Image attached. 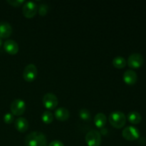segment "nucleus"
Here are the masks:
<instances>
[{
  "label": "nucleus",
  "instance_id": "nucleus-3",
  "mask_svg": "<svg viewBox=\"0 0 146 146\" xmlns=\"http://www.w3.org/2000/svg\"><path fill=\"white\" fill-rule=\"evenodd\" d=\"M26 108H27L26 103L24 102V101L19 98L14 100L10 105L11 113L14 115L17 116L23 115L26 111Z\"/></svg>",
  "mask_w": 146,
  "mask_h": 146
},
{
  "label": "nucleus",
  "instance_id": "nucleus-20",
  "mask_svg": "<svg viewBox=\"0 0 146 146\" xmlns=\"http://www.w3.org/2000/svg\"><path fill=\"white\" fill-rule=\"evenodd\" d=\"M48 7L46 4H41L38 5V14L41 17H44V16L46 15L47 12H48Z\"/></svg>",
  "mask_w": 146,
  "mask_h": 146
},
{
  "label": "nucleus",
  "instance_id": "nucleus-24",
  "mask_svg": "<svg viewBox=\"0 0 146 146\" xmlns=\"http://www.w3.org/2000/svg\"><path fill=\"white\" fill-rule=\"evenodd\" d=\"M2 45H3V41L2 40H1V38H0V48H1V47L2 46Z\"/></svg>",
  "mask_w": 146,
  "mask_h": 146
},
{
  "label": "nucleus",
  "instance_id": "nucleus-19",
  "mask_svg": "<svg viewBox=\"0 0 146 146\" xmlns=\"http://www.w3.org/2000/svg\"><path fill=\"white\" fill-rule=\"evenodd\" d=\"M78 115L80 118L84 121H89L91 120V113L86 108H81L78 111Z\"/></svg>",
  "mask_w": 146,
  "mask_h": 146
},
{
  "label": "nucleus",
  "instance_id": "nucleus-14",
  "mask_svg": "<svg viewBox=\"0 0 146 146\" xmlns=\"http://www.w3.org/2000/svg\"><path fill=\"white\" fill-rule=\"evenodd\" d=\"M15 128L20 133H25L29 128V122L25 118L19 117L14 122Z\"/></svg>",
  "mask_w": 146,
  "mask_h": 146
},
{
  "label": "nucleus",
  "instance_id": "nucleus-9",
  "mask_svg": "<svg viewBox=\"0 0 146 146\" xmlns=\"http://www.w3.org/2000/svg\"><path fill=\"white\" fill-rule=\"evenodd\" d=\"M140 131L134 126H127L123 130L122 136L124 139L128 141H134L140 138Z\"/></svg>",
  "mask_w": 146,
  "mask_h": 146
},
{
  "label": "nucleus",
  "instance_id": "nucleus-16",
  "mask_svg": "<svg viewBox=\"0 0 146 146\" xmlns=\"http://www.w3.org/2000/svg\"><path fill=\"white\" fill-rule=\"evenodd\" d=\"M127 119L131 123L137 125L142 121V115L137 111H131V112L128 113V115H127Z\"/></svg>",
  "mask_w": 146,
  "mask_h": 146
},
{
  "label": "nucleus",
  "instance_id": "nucleus-2",
  "mask_svg": "<svg viewBox=\"0 0 146 146\" xmlns=\"http://www.w3.org/2000/svg\"><path fill=\"white\" fill-rule=\"evenodd\" d=\"M108 121L113 127L120 129L123 128L126 123V116L121 111H113L109 115Z\"/></svg>",
  "mask_w": 146,
  "mask_h": 146
},
{
  "label": "nucleus",
  "instance_id": "nucleus-22",
  "mask_svg": "<svg viewBox=\"0 0 146 146\" xmlns=\"http://www.w3.org/2000/svg\"><path fill=\"white\" fill-rule=\"evenodd\" d=\"M7 2L12 7H18L25 3V1L24 0H7Z\"/></svg>",
  "mask_w": 146,
  "mask_h": 146
},
{
  "label": "nucleus",
  "instance_id": "nucleus-4",
  "mask_svg": "<svg viewBox=\"0 0 146 146\" xmlns=\"http://www.w3.org/2000/svg\"><path fill=\"white\" fill-rule=\"evenodd\" d=\"M38 12V5L32 1H26L22 7V13L26 18L31 19Z\"/></svg>",
  "mask_w": 146,
  "mask_h": 146
},
{
  "label": "nucleus",
  "instance_id": "nucleus-10",
  "mask_svg": "<svg viewBox=\"0 0 146 146\" xmlns=\"http://www.w3.org/2000/svg\"><path fill=\"white\" fill-rule=\"evenodd\" d=\"M123 79L127 85L133 86L138 81V75L135 71L132 69H128L124 72Z\"/></svg>",
  "mask_w": 146,
  "mask_h": 146
},
{
  "label": "nucleus",
  "instance_id": "nucleus-8",
  "mask_svg": "<svg viewBox=\"0 0 146 146\" xmlns=\"http://www.w3.org/2000/svg\"><path fill=\"white\" fill-rule=\"evenodd\" d=\"M43 105L46 109L54 110L58 106V100L56 96L52 93H47L43 96Z\"/></svg>",
  "mask_w": 146,
  "mask_h": 146
},
{
  "label": "nucleus",
  "instance_id": "nucleus-15",
  "mask_svg": "<svg viewBox=\"0 0 146 146\" xmlns=\"http://www.w3.org/2000/svg\"><path fill=\"white\" fill-rule=\"evenodd\" d=\"M107 118L104 113H98L94 118V123L98 128H103L106 124Z\"/></svg>",
  "mask_w": 146,
  "mask_h": 146
},
{
  "label": "nucleus",
  "instance_id": "nucleus-6",
  "mask_svg": "<svg viewBox=\"0 0 146 146\" xmlns=\"http://www.w3.org/2000/svg\"><path fill=\"white\" fill-rule=\"evenodd\" d=\"M38 76V69L33 64H29L24 68L23 71V78L27 82H32Z\"/></svg>",
  "mask_w": 146,
  "mask_h": 146
},
{
  "label": "nucleus",
  "instance_id": "nucleus-23",
  "mask_svg": "<svg viewBox=\"0 0 146 146\" xmlns=\"http://www.w3.org/2000/svg\"><path fill=\"white\" fill-rule=\"evenodd\" d=\"M48 146H64V145L61 141L56 140V141H51Z\"/></svg>",
  "mask_w": 146,
  "mask_h": 146
},
{
  "label": "nucleus",
  "instance_id": "nucleus-11",
  "mask_svg": "<svg viewBox=\"0 0 146 146\" xmlns=\"http://www.w3.org/2000/svg\"><path fill=\"white\" fill-rule=\"evenodd\" d=\"M3 47H4V51L11 55L17 54L19 51V48L18 44L12 39L6 40L4 43Z\"/></svg>",
  "mask_w": 146,
  "mask_h": 146
},
{
  "label": "nucleus",
  "instance_id": "nucleus-17",
  "mask_svg": "<svg viewBox=\"0 0 146 146\" xmlns=\"http://www.w3.org/2000/svg\"><path fill=\"white\" fill-rule=\"evenodd\" d=\"M112 64L113 65L114 67H115L116 68H119V69H121V68H123L124 67L126 66L127 61L125 58H123L121 56H117L115 58L113 59Z\"/></svg>",
  "mask_w": 146,
  "mask_h": 146
},
{
  "label": "nucleus",
  "instance_id": "nucleus-12",
  "mask_svg": "<svg viewBox=\"0 0 146 146\" xmlns=\"http://www.w3.org/2000/svg\"><path fill=\"white\" fill-rule=\"evenodd\" d=\"M12 34V27L7 21L0 22V38H7Z\"/></svg>",
  "mask_w": 146,
  "mask_h": 146
},
{
  "label": "nucleus",
  "instance_id": "nucleus-18",
  "mask_svg": "<svg viewBox=\"0 0 146 146\" xmlns=\"http://www.w3.org/2000/svg\"><path fill=\"white\" fill-rule=\"evenodd\" d=\"M54 115L52 113L49 111H46L41 115V120L43 122L46 124H49L54 121Z\"/></svg>",
  "mask_w": 146,
  "mask_h": 146
},
{
  "label": "nucleus",
  "instance_id": "nucleus-5",
  "mask_svg": "<svg viewBox=\"0 0 146 146\" xmlns=\"http://www.w3.org/2000/svg\"><path fill=\"white\" fill-rule=\"evenodd\" d=\"M85 140L88 146H100L101 144V135L98 131L92 130L87 133Z\"/></svg>",
  "mask_w": 146,
  "mask_h": 146
},
{
  "label": "nucleus",
  "instance_id": "nucleus-1",
  "mask_svg": "<svg viewBox=\"0 0 146 146\" xmlns=\"http://www.w3.org/2000/svg\"><path fill=\"white\" fill-rule=\"evenodd\" d=\"M26 146H47L46 135L39 131L30 133L25 138Z\"/></svg>",
  "mask_w": 146,
  "mask_h": 146
},
{
  "label": "nucleus",
  "instance_id": "nucleus-21",
  "mask_svg": "<svg viewBox=\"0 0 146 146\" xmlns=\"http://www.w3.org/2000/svg\"><path fill=\"white\" fill-rule=\"evenodd\" d=\"M3 119H4V123H6L7 124H11L14 122V115H13L11 113H7L4 115Z\"/></svg>",
  "mask_w": 146,
  "mask_h": 146
},
{
  "label": "nucleus",
  "instance_id": "nucleus-13",
  "mask_svg": "<svg viewBox=\"0 0 146 146\" xmlns=\"http://www.w3.org/2000/svg\"><path fill=\"white\" fill-rule=\"evenodd\" d=\"M54 116L58 121H66L69 118L70 113L67 108L64 107H60L56 109L54 112Z\"/></svg>",
  "mask_w": 146,
  "mask_h": 146
},
{
  "label": "nucleus",
  "instance_id": "nucleus-7",
  "mask_svg": "<svg viewBox=\"0 0 146 146\" xmlns=\"http://www.w3.org/2000/svg\"><path fill=\"white\" fill-rule=\"evenodd\" d=\"M144 58L142 54L139 53H133L129 56L127 61V64L131 68L137 69L143 65Z\"/></svg>",
  "mask_w": 146,
  "mask_h": 146
}]
</instances>
